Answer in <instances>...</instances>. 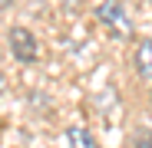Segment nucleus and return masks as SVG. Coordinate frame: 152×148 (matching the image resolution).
<instances>
[{
  "label": "nucleus",
  "mask_w": 152,
  "mask_h": 148,
  "mask_svg": "<svg viewBox=\"0 0 152 148\" xmlns=\"http://www.w3.org/2000/svg\"><path fill=\"white\" fill-rule=\"evenodd\" d=\"M96 17H99V23H103L113 36H129L132 33V20H129V13H126V7L119 0H99Z\"/></svg>",
  "instance_id": "f257e3e1"
},
{
  "label": "nucleus",
  "mask_w": 152,
  "mask_h": 148,
  "mask_svg": "<svg viewBox=\"0 0 152 148\" xmlns=\"http://www.w3.org/2000/svg\"><path fill=\"white\" fill-rule=\"evenodd\" d=\"M10 49H13V56H17L20 63H33L37 53H40L33 33H30V30H23V27H13V30H10Z\"/></svg>",
  "instance_id": "f03ea898"
},
{
  "label": "nucleus",
  "mask_w": 152,
  "mask_h": 148,
  "mask_svg": "<svg viewBox=\"0 0 152 148\" xmlns=\"http://www.w3.org/2000/svg\"><path fill=\"white\" fill-rule=\"evenodd\" d=\"M136 66H139L142 76H149V79H152V36L139 43V49H136Z\"/></svg>",
  "instance_id": "7ed1b4c3"
},
{
  "label": "nucleus",
  "mask_w": 152,
  "mask_h": 148,
  "mask_svg": "<svg viewBox=\"0 0 152 148\" xmlns=\"http://www.w3.org/2000/svg\"><path fill=\"white\" fill-rule=\"evenodd\" d=\"M66 145L69 148H96V138L86 129H66Z\"/></svg>",
  "instance_id": "20e7f679"
},
{
  "label": "nucleus",
  "mask_w": 152,
  "mask_h": 148,
  "mask_svg": "<svg viewBox=\"0 0 152 148\" xmlns=\"http://www.w3.org/2000/svg\"><path fill=\"white\" fill-rule=\"evenodd\" d=\"M132 148H152V132H142L139 138H136V145Z\"/></svg>",
  "instance_id": "39448f33"
},
{
  "label": "nucleus",
  "mask_w": 152,
  "mask_h": 148,
  "mask_svg": "<svg viewBox=\"0 0 152 148\" xmlns=\"http://www.w3.org/2000/svg\"><path fill=\"white\" fill-rule=\"evenodd\" d=\"M4 89H7V79H4V72H0V95H4Z\"/></svg>",
  "instance_id": "423d86ee"
},
{
  "label": "nucleus",
  "mask_w": 152,
  "mask_h": 148,
  "mask_svg": "<svg viewBox=\"0 0 152 148\" xmlns=\"http://www.w3.org/2000/svg\"><path fill=\"white\" fill-rule=\"evenodd\" d=\"M7 4H10V0H0V7H7Z\"/></svg>",
  "instance_id": "0eeeda50"
}]
</instances>
